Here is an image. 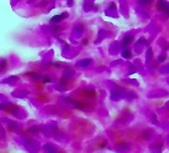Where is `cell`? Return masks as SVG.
<instances>
[{"label":"cell","instance_id":"obj_1","mask_svg":"<svg viewBox=\"0 0 169 153\" xmlns=\"http://www.w3.org/2000/svg\"><path fill=\"white\" fill-rule=\"evenodd\" d=\"M158 6H159V9H162L165 14H167V10H168V13H169V3H167L165 0H159V1H158Z\"/></svg>","mask_w":169,"mask_h":153},{"label":"cell","instance_id":"obj_2","mask_svg":"<svg viewBox=\"0 0 169 153\" xmlns=\"http://www.w3.org/2000/svg\"><path fill=\"white\" fill-rule=\"evenodd\" d=\"M17 81H19V77L17 76H10V77H8V78H5V80H3V83L11 85V83H15Z\"/></svg>","mask_w":169,"mask_h":153},{"label":"cell","instance_id":"obj_3","mask_svg":"<svg viewBox=\"0 0 169 153\" xmlns=\"http://www.w3.org/2000/svg\"><path fill=\"white\" fill-rule=\"evenodd\" d=\"M67 16V14L66 13H63V14H61V15H56V16H54V17H51V23H60V21H62L65 17Z\"/></svg>","mask_w":169,"mask_h":153},{"label":"cell","instance_id":"obj_4","mask_svg":"<svg viewBox=\"0 0 169 153\" xmlns=\"http://www.w3.org/2000/svg\"><path fill=\"white\" fill-rule=\"evenodd\" d=\"M90 63H91V60L87 59V60H81V61H78L77 62V66H78V67H87Z\"/></svg>","mask_w":169,"mask_h":153},{"label":"cell","instance_id":"obj_5","mask_svg":"<svg viewBox=\"0 0 169 153\" xmlns=\"http://www.w3.org/2000/svg\"><path fill=\"white\" fill-rule=\"evenodd\" d=\"M132 40H133V36H132V35H128V36H126V37H124V40H123L122 45H123V46L129 45V44L132 42Z\"/></svg>","mask_w":169,"mask_h":153},{"label":"cell","instance_id":"obj_6","mask_svg":"<svg viewBox=\"0 0 169 153\" xmlns=\"http://www.w3.org/2000/svg\"><path fill=\"white\" fill-rule=\"evenodd\" d=\"M122 56L124 57V59H129V57H131V52H129V50H123Z\"/></svg>","mask_w":169,"mask_h":153},{"label":"cell","instance_id":"obj_7","mask_svg":"<svg viewBox=\"0 0 169 153\" xmlns=\"http://www.w3.org/2000/svg\"><path fill=\"white\" fill-rule=\"evenodd\" d=\"M44 148H45V151H46L47 153H56V151H55L51 146H45Z\"/></svg>","mask_w":169,"mask_h":153},{"label":"cell","instance_id":"obj_8","mask_svg":"<svg viewBox=\"0 0 169 153\" xmlns=\"http://www.w3.org/2000/svg\"><path fill=\"white\" fill-rule=\"evenodd\" d=\"M5 67H6V61L5 60H0V71H4Z\"/></svg>","mask_w":169,"mask_h":153},{"label":"cell","instance_id":"obj_9","mask_svg":"<svg viewBox=\"0 0 169 153\" xmlns=\"http://www.w3.org/2000/svg\"><path fill=\"white\" fill-rule=\"evenodd\" d=\"M10 105H11L10 102H4V103H0V110H4V108L9 107Z\"/></svg>","mask_w":169,"mask_h":153},{"label":"cell","instance_id":"obj_10","mask_svg":"<svg viewBox=\"0 0 169 153\" xmlns=\"http://www.w3.org/2000/svg\"><path fill=\"white\" fill-rule=\"evenodd\" d=\"M74 105H75V107H77V108H85V105L81 103V102H74Z\"/></svg>","mask_w":169,"mask_h":153},{"label":"cell","instance_id":"obj_11","mask_svg":"<svg viewBox=\"0 0 169 153\" xmlns=\"http://www.w3.org/2000/svg\"><path fill=\"white\" fill-rule=\"evenodd\" d=\"M151 1H152V0H139V4H140V5H148Z\"/></svg>","mask_w":169,"mask_h":153},{"label":"cell","instance_id":"obj_12","mask_svg":"<svg viewBox=\"0 0 169 153\" xmlns=\"http://www.w3.org/2000/svg\"><path fill=\"white\" fill-rule=\"evenodd\" d=\"M28 75H29V76H31V77H34V78H41V76H40V75H36L35 72H29Z\"/></svg>","mask_w":169,"mask_h":153},{"label":"cell","instance_id":"obj_13","mask_svg":"<svg viewBox=\"0 0 169 153\" xmlns=\"http://www.w3.org/2000/svg\"><path fill=\"white\" fill-rule=\"evenodd\" d=\"M44 82H45V83H49V82H51V78H50V77H44Z\"/></svg>","mask_w":169,"mask_h":153},{"label":"cell","instance_id":"obj_14","mask_svg":"<svg viewBox=\"0 0 169 153\" xmlns=\"http://www.w3.org/2000/svg\"><path fill=\"white\" fill-rule=\"evenodd\" d=\"M37 131H39L37 127H34V128H30V129H29V132H37Z\"/></svg>","mask_w":169,"mask_h":153},{"label":"cell","instance_id":"obj_15","mask_svg":"<svg viewBox=\"0 0 169 153\" xmlns=\"http://www.w3.org/2000/svg\"><path fill=\"white\" fill-rule=\"evenodd\" d=\"M67 1H68V5L71 6V5H72V0H67Z\"/></svg>","mask_w":169,"mask_h":153},{"label":"cell","instance_id":"obj_16","mask_svg":"<svg viewBox=\"0 0 169 153\" xmlns=\"http://www.w3.org/2000/svg\"><path fill=\"white\" fill-rule=\"evenodd\" d=\"M0 100H1V95H0Z\"/></svg>","mask_w":169,"mask_h":153}]
</instances>
